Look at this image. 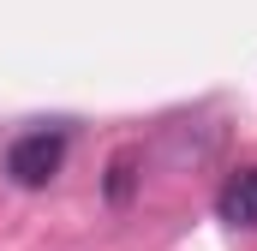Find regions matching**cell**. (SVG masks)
I'll return each mask as SVG.
<instances>
[{
	"instance_id": "obj_2",
	"label": "cell",
	"mask_w": 257,
	"mask_h": 251,
	"mask_svg": "<svg viewBox=\"0 0 257 251\" xmlns=\"http://www.w3.org/2000/svg\"><path fill=\"white\" fill-rule=\"evenodd\" d=\"M221 221H233V227H257V168L245 174H233L227 186H221Z\"/></svg>"
},
{
	"instance_id": "obj_3",
	"label": "cell",
	"mask_w": 257,
	"mask_h": 251,
	"mask_svg": "<svg viewBox=\"0 0 257 251\" xmlns=\"http://www.w3.org/2000/svg\"><path fill=\"white\" fill-rule=\"evenodd\" d=\"M132 191H138V156L120 150L108 162V203H132Z\"/></svg>"
},
{
	"instance_id": "obj_1",
	"label": "cell",
	"mask_w": 257,
	"mask_h": 251,
	"mask_svg": "<svg viewBox=\"0 0 257 251\" xmlns=\"http://www.w3.org/2000/svg\"><path fill=\"white\" fill-rule=\"evenodd\" d=\"M60 162H66V132H24L6 150V174L18 186H48L60 174Z\"/></svg>"
}]
</instances>
